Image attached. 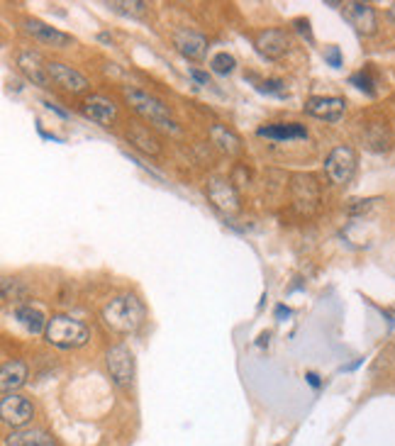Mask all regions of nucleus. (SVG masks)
Returning a JSON list of instances; mask_svg holds the SVG:
<instances>
[{"label": "nucleus", "mask_w": 395, "mask_h": 446, "mask_svg": "<svg viewBox=\"0 0 395 446\" xmlns=\"http://www.w3.org/2000/svg\"><path fill=\"white\" fill-rule=\"evenodd\" d=\"M25 30H28V35H32L35 39L44 42V44H51V47H68L73 42L71 35H66V32H61L56 27H49V25L42 23V20H28V23H25Z\"/></svg>", "instance_id": "14"}, {"label": "nucleus", "mask_w": 395, "mask_h": 446, "mask_svg": "<svg viewBox=\"0 0 395 446\" xmlns=\"http://www.w3.org/2000/svg\"><path fill=\"white\" fill-rule=\"evenodd\" d=\"M105 366H108L110 378H113L117 385H130L132 378H135V357H132V352L125 344H115V347L108 349V354H105Z\"/></svg>", "instance_id": "4"}, {"label": "nucleus", "mask_w": 395, "mask_h": 446, "mask_svg": "<svg viewBox=\"0 0 395 446\" xmlns=\"http://www.w3.org/2000/svg\"><path fill=\"white\" fill-rule=\"evenodd\" d=\"M308 380H310V385H315V388L320 385V380H317V376H315V373H310V376H308Z\"/></svg>", "instance_id": "28"}, {"label": "nucleus", "mask_w": 395, "mask_h": 446, "mask_svg": "<svg viewBox=\"0 0 395 446\" xmlns=\"http://www.w3.org/2000/svg\"><path fill=\"white\" fill-rule=\"evenodd\" d=\"M83 115L93 122H98V125H110L115 120L117 110L113 100H108L105 95H90L83 103Z\"/></svg>", "instance_id": "16"}, {"label": "nucleus", "mask_w": 395, "mask_h": 446, "mask_svg": "<svg viewBox=\"0 0 395 446\" xmlns=\"http://www.w3.org/2000/svg\"><path fill=\"white\" fill-rule=\"evenodd\" d=\"M324 171H327V176L332 183L337 185H344L349 183L351 176H354L356 171V154L351 147H337L332 149V154L327 156V161H324Z\"/></svg>", "instance_id": "5"}, {"label": "nucleus", "mask_w": 395, "mask_h": 446, "mask_svg": "<svg viewBox=\"0 0 395 446\" xmlns=\"http://www.w3.org/2000/svg\"><path fill=\"white\" fill-rule=\"evenodd\" d=\"M344 108L341 98H310L305 103V113L324 122H337L344 115Z\"/></svg>", "instance_id": "12"}, {"label": "nucleus", "mask_w": 395, "mask_h": 446, "mask_svg": "<svg viewBox=\"0 0 395 446\" xmlns=\"http://www.w3.org/2000/svg\"><path fill=\"white\" fill-rule=\"evenodd\" d=\"M207 198L212 200L217 210L227 212V215H234L239 210V193L229 180L225 178H212L207 183Z\"/></svg>", "instance_id": "9"}, {"label": "nucleus", "mask_w": 395, "mask_h": 446, "mask_svg": "<svg viewBox=\"0 0 395 446\" xmlns=\"http://www.w3.org/2000/svg\"><path fill=\"white\" fill-rule=\"evenodd\" d=\"M127 140H130V144H135L140 149V151L152 154V156H157V154L162 151L159 140L149 132V127H144V125H132L130 130H127Z\"/></svg>", "instance_id": "19"}, {"label": "nucleus", "mask_w": 395, "mask_h": 446, "mask_svg": "<svg viewBox=\"0 0 395 446\" xmlns=\"http://www.w3.org/2000/svg\"><path fill=\"white\" fill-rule=\"evenodd\" d=\"M15 317H18V322L28 329L30 334L47 332V325H49V320H44V315H42V310H37V307H32V305L15 307Z\"/></svg>", "instance_id": "20"}, {"label": "nucleus", "mask_w": 395, "mask_h": 446, "mask_svg": "<svg viewBox=\"0 0 395 446\" xmlns=\"http://www.w3.org/2000/svg\"><path fill=\"white\" fill-rule=\"evenodd\" d=\"M190 78L200 83V86H210V78H207V73H200L198 68H190Z\"/></svg>", "instance_id": "26"}, {"label": "nucleus", "mask_w": 395, "mask_h": 446, "mask_svg": "<svg viewBox=\"0 0 395 446\" xmlns=\"http://www.w3.org/2000/svg\"><path fill=\"white\" fill-rule=\"evenodd\" d=\"M388 18H391L393 23H395V3L391 5V8H388Z\"/></svg>", "instance_id": "29"}, {"label": "nucleus", "mask_w": 395, "mask_h": 446, "mask_svg": "<svg viewBox=\"0 0 395 446\" xmlns=\"http://www.w3.org/2000/svg\"><path fill=\"white\" fill-rule=\"evenodd\" d=\"M144 305L135 295H117L100 312L103 325L115 334H135L144 325Z\"/></svg>", "instance_id": "1"}, {"label": "nucleus", "mask_w": 395, "mask_h": 446, "mask_svg": "<svg viewBox=\"0 0 395 446\" xmlns=\"http://www.w3.org/2000/svg\"><path fill=\"white\" fill-rule=\"evenodd\" d=\"M5 446H54V442L42 429H18L10 434Z\"/></svg>", "instance_id": "21"}, {"label": "nucleus", "mask_w": 395, "mask_h": 446, "mask_svg": "<svg viewBox=\"0 0 395 446\" xmlns=\"http://www.w3.org/2000/svg\"><path fill=\"white\" fill-rule=\"evenodd\" d=\"M47 73H49V78L56 83L59 88L68 90V93H83L85 88H88V78L83 76L81 71H76V68L66 66V63L61 61H47Z\"/></svg>", "instance_id": "8"}, {"label": "nucleus", "mask_w": 395, "mask_h": 446, "mask_svg": "<svg viewBox=\"0 0 395 446\" xmlns=\"http://www.w3.org/2000/svg\"><path fill=\"white\" fill-rule=\"evenodd\" d=\"M351 83H356L361 90H366V93H373L371 88V78L366 76V73H356V76H351Z\"/></svg>", "instance_id": "25"}, {"label": "nucleus", "mask_w": 395, "mask_h": 446, "mask_svg": "<svg viewBox=\"0 0 395 446\" xmlns=\"http://www.w3.org/2000/svg\"><path fill=\"white\" fill-rule=\"evenodd\" d=\"M288 47H291L288 32L281 27H271L256 35V49L264 56H269V59H279V56H283L288 51Z\"/></svg>", "instance_id": "10"}, {"label": "nucleus", "mask_w": 395, "mask_h": 446, "mask_svg": "<svg viewBox=\"0 0 395 446\" xmlns=\"http://www.w3.org/2000/svg\"><path fill=\"white\" fill-rule=\"evenodd\" d=\"M125 100L130 103V108L135 110L137 115H142L144 120H149L154 127L159 130H166L171 135H178V125L171 118V110L162 100H157L154 95L144 93L140 88H125Z\"/></svg>", "instance_id": "2"}, {"label": "nucleus", "mask_w": 395, "mask_h": 446, "mask_svg": "<svg viewBox=\"0 0 395 446\" xmlns=\"http://www.w3.org/2000/svg\"><path fill=\"white\" fill-rule=\"evenodd\" d=\"M18 66L23 68V73L32 83H37V86H42V88H51V78H49V73H47V66H42L40 54H35V51H20Z\"/></svg>", "instance_id": "13"}, {"label": "nucleus", "mask_w": 395, "mask_h": 446, "mask_svg": "<svg viewBox=\"0 0 395 446\" xmlns=\"http://www.w3.org/2000/svg\"><path fill=\"white\" fill-rule=\"evenodd\" d=\"M210 140H212V144H217V149H222L225 154H237L239 151L237 135H232V132H229L227 127H222V125L212 127V130H210Z\"/></svg>", "instance_id": "22"}, {"label": "nucleus", "mask_w": 395, "mask_h": 446, "mask_svg": "<svg viewBox=\"0 0 395 446\" xmlns=\"http://www.w3.org/2000/svg\"><path fill=\"white\" fill-rule=\"evenodd\" d=\"M174 44L178 47V51L183 56L193 61L205 59V51H207V39L202 35H198L193 30H178L174 35Z\"/></svg>", "instance_id": "11"}, {"label": "nucleus", "mask_w": 395, "mask_h": 446, "mask_svg": "<svg viewBox=\"0 0 395 446\" xmlns=\"http://www.w3.org/2000/svg\"><path fill=\"white\" fill-rule=\"evenodd\" d=\"M110 8L122 10V13H130V15H144L149 10L147 3H110Z\"/></svg>", "instance_id": "24"}, {"label": "nucleus", "mask_w": 395, "mask_h": 446, "mask_svg": "<svg viewBox=\"0 0 395 446\" xmlns=\"http://www.w3.org/2000/svg\"><path fill=\"white\" fill-rule=\"evenodd\" d=\"M324 56H327V59L332 61V66H339V63H341V59H339V49H337V47H329V51H327V54H324Z\"/></svg>", "instance_id": "27"}, {"label": "nucleus", "mask_w": 395, "mask_h": 446, "mask_svg": "<svg viewBox=\"0 0 395 446\" xmlns=\"http://www.w3.org/2000/svg\"><path fill=\"white\" fill-rule=\"evenodd\" d=\"M210 66H212V71L215 73H232L234 71V66H237V61H234V56L232 54H227V51H220V54H215L210 59Z\"/></svg>", "instance_id": "23"}, {"label": "nucleus", "mask_w": 395, "mask_h": 446, "mask_svg": "<svg viewBox=\"0 0 395 446\" xmlns=\"http://www.w3.org/2000/svg\"><path fill=\"white\" fill-rule=\"evenodd\" d=\"M47 342L59 349H81L88 344L90 329L81 320H73L68 315H54L47 325Z\"/></svg>", "instance_id": "3"}, {"label": "nucleus", "mask_w": 395, "mask_h": 446, "mask_svg": "<svg viewBox=\"0 0 395 446\" xmlns=\"http://www.w3.org/2000/svg\"><path fill=\"white\" fill-rule=\"evenodd\" d=\"M344 18L359 32H364V35L376 32V13H373V8L368 3H346Z\"/></svg>", "instance_id": "15"}, {"label": "nucleus", "mask_w": 395, "mask_h": 446, "mask_svg": "<svg viewBox=\"0 0 395 446\" xmlns=\"http://www.w3.org/2000/svg\"><path fill=\"white\" fill-rule=\"evenodd\" d=\"M0 415H3V422L10 424V427H23L35 415V407H32V402L25 395L8 392L3 397V402H0Z\"/></svg>", "instance_id": "7"}, {"label": "nucleus", "mask_w": 395, "mask_h": 446, "mask_svg": "<svg viewBox=\"0 0 395 446\" xmlns=\"http://www.w3.org/2000/svg\"><path fill=\"white\" fill-rule=\"evenodd\" d=\"M291 193H293V203H296V208L300 210L303 215L315 212V208H317L320 203V188L312 176H303V173L293 176Z\"/></svg>", "instance_id": "6"}, {"label": "nucleus", "mask_w": 395, "mask_h": 446, "mask_svg": "<svg viewBox=\"0 0 395 446\" xmlns=\"http://www.w3.org/2000/svg\"><path fill=\"white\" fill-rule=\"evenodd\" d=\"M259 137H266V140H274V142H291V140H305L308 137V130L303 125H296V122H291V125H266V127H259V132H256Z\"/></svg>", "instance_id": "18"}, {"label": "nucleus", "mask_w": 395, "mask_h": 446, "mask_svg": "<svg viewBox=\"0 0 395 446\" xmlns=\"http://www.w3.org/2000/svg\"><path fill=\"white\" fill-rule=\"evenodd\" d=\"M25 380H28V364H25V361H18V359L5 361L3 371H0V388H3L5 395L18 390L20 385H25Z\"/></svg>", "instance_id": "17"}]
</instances>
